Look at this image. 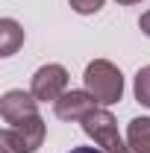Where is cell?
<instances>
[{"instance_id":"cell-2","label":"cell","mask_w":150,"mask_h":153,"mask_svg":"<svg viewBox=\"0 0 150 153\" xmlns=\"http://www.w3.org/2000/svg\"><path fill=\"white\" fill-rule=\"evenodd\" d=\"M79 124H82L85 135L94 138V144L103 153H130L127 141L118 133V121H115V115L109 112V109H100V106H97V109L88 112Z\"/></svg>"},{"instance_id":"cell-5","label":"cell","mask_w":150,"mask_h":153,"mask_svg":"<svg viewBox=\"0 0 150 153\" xmlns=\"http://www.w3.org/2000/svg\"><path fill=\"white\" fill-rule=\"evenodd\" d=\"M0 115H3V121H6L9 127H12V124H21V121L38 115V100L33 97V91L12 88V91H6L3 100H0Z\"/></svg>"},{"instance_id":"cell-11","label":"cell","mask_w":150,"mask_h":153,"mask_svg":"<svg viewBox=\"0 0 150 153\" xmlns=\"http://www.w3.org/2000/svg\"><path fill=\"white\" fill-rule=\"evenodd\" d=\"M138 27H141V33L150 38V9L144 12V15H141V18H138Z\"/></svg>"},{"instance_id":"cell-10","label":"cell","mask_w":150,"mask_h":153,"mask_svg":"<svg viewBox=\"0 0 150 153\" xmlns=\"http://www.w3.org/2000/svg\"><path fill=\"white\" fill-rule=\"evenodd\" d=\"M71 3V9L79 12V15H94V12H100L103 9V3L106 0H68Z\"/></svg>"},{"instance_id":"cell-4","label":"cell","mask_w":150,"mask_h":153,"mask_svg":"<svg viewBox=\"0 0 150 153\" xmlns=\"http://www.w3.org/2000/svg\"><path fill=\"white\" fill-rule=\"evenodd\" d=\"M30 91L36 100L41 103H47V100H53L56 103L59 97L68 91V71L56 65V62H50V65H41L36 74H33V85H30Z\"/></svg>"},{"instance_id":"cell-6","label":"cell","mask_w":150,"mask_h":153,"mask_svg":"<svg viewBox=\"0 0 150 153\" xmlns=\"http://www.w3.org/2000/svg\"><path fill=\"white\" fill-rule=\"evenodd\" d=\"M94 109H97V100L88 91H65L53 103V112H56L59 121H82Z\"/></svg>"},{"instance_id":"cell-12","label":"cell","mask_w":150,"mask_h":153,"mask_svg":"<svg viewBox=\"0 0 150 153\" xmlns=\"http://www.w3.org/2000/svg\"><path fill=\"white\" fill-rule=\"evenodd\" d=\"M68 153H103L100 147H71Z\"/></svg>"},{"instance_id":"cell-7","label":"cell","mask_w":150,"mask_h":153,"mask_svg":"<svg viewBox=\"0 0 150 153\" xmlns=\"http://www.w3.org/2000/svg\"><path fill=\"white\" fill-rule=\"evenodd\" d=\"M130 153H150V118H132L127 127Z\"/></svg>"},{"instance_id":"cell-3","label":"cell","mask_w":150,"mask_h":153,"mask_svg":"<svg viewBox=\"0 0 150 153\" xmlns=\"http://www.w3.org/2000/svg\"><path fill=\"white\" fill-rule=\"evenodd\" d=\"M44 121L41 115H33L21 124H12L0 133V153H36L44 141Z\"/></svg>"},{"instance_id":"cell-9","label":"cell","mask_w":150,"mask_h":153,"mask_svg":"<svg viewBox=\"0 0 150 153\" xmlns=\"http://www.w3.org/2000/svg\"><path fill=\"white\" fill-rule=\"evenodd\" d=\"M135 100L150 109V65L138 68V74H135Z\"/></svg>"},{"instance_id":"cell-13","label":"cell","mask_w":150,"mask_h":153,"mask_svg":"<svg viewBox=\"0 0 150 153\" xmlns=\"http://www.w3.org/2000/svg\"><path fill=\"white\" fill-rule=\"evenodd\" d=\"M121 6H135V3H141V0H118Z\"/></svg>"},{"instance_id":"cell-1","label":"cell","mask_w":150,"mask_h":153,"mask_svg":"<svg viewBox=\"0 0 150 153\" xmlns=\"http://www.w3.org/2000/svg\"><path fill=\"white\" fill-rule=\"evenodd\" d=\"M85 91L100 103V106H112L124 97V74L115 68L109 59H94L85 68Z\"/></svg>"},{"instance_id":"cell-8","label":"cell","mask_w":150,"mask_h":153,"mask_svg":"<svg viewBox=\"0 0 150 153\" xmlns=\"http://www.w3.org/2000/svg\"><path fill=\"white\" fill-rule=\"evenodd\" d=\"M24 44V30L18 21L3 18L0 21V56H12L18 53V47Z\"/></svg>"}]
</instances>
